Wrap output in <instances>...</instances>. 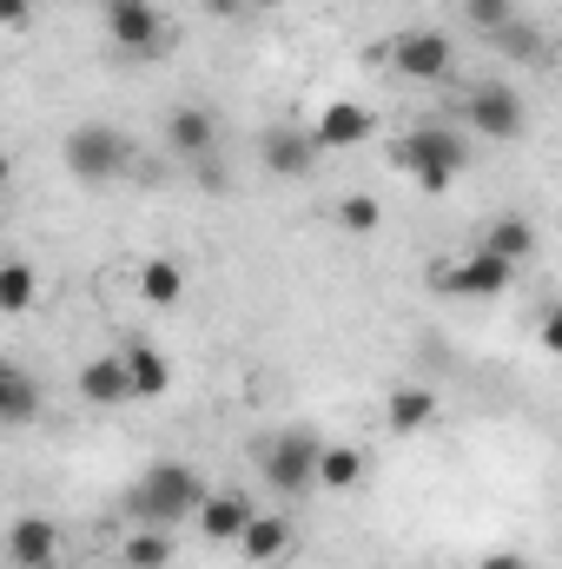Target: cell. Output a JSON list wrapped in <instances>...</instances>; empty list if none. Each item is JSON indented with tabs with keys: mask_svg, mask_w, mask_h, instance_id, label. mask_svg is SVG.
<instances>
[{
	"mask_svg": "<svg viewBox=\"0 0 562 569\" xmlns=\"http://www.w3.org/2000/svg\"><path fill=\"white\" fill-rule=\"evenodd\" d=\"M391 166L404 179H418L423 192H450V179L470 166V133L463 127H443V120H423V127L391 140Z\"/></svg>",
	"mask_w": 562,
	"mask_h": 569,
	"instance_id": "cell-1",
	"label": "cell"
},
{
	"mask_svg": "<svg viewBox=\"0 0 562 569\" xmlns=\"http://www.w3.org/2000/svg\"><path fill=\"white\" fill-rule=\"evenodd\" d=\"M199 497H205V477L192 463H172L165 457V463L140 470V483L127 490V517L133 523H152V530H172V523H192Z\"/></svg>",
	"mask_w": 562,
	"mask_h": 569,
	"instance_id": "cell-2",
	"label": "cell"
},
{
	"mask_svg": "<svg viewBox=\"0 0 562 569\" xmlns=\"http://www.w3.org/2000/svg\"><path fill=\"white\" fill-rule=\"evenodd\" d=\"M60 159H67V172L80 179V186H113L127 166H133V140L113 127V120H80L67 146H60Z\"/></svg>",
	"mask_w": 562,
	"mask_h": 569,
	"instance_id": "cell-3",
	"label": "cell"
},
{
	"mask_svg": "<svg viewBox=\"0 0 562 569\" xmlns=\"http://www.w3.org/2000/svg\"><path fill=\"white\" fill-rule=\"evenodd\" d=\"M456 127H463V133H476V140H523L530 107H523V93H516L510 80H483V87H470V100H463Z\"/></svg>",
	"mask_w": 562,
	"mask_h": 569,
	"instance_id": "cell-4",
	"label": "cell"
},
{
	"mask_svg": "<svg viewBox=\"0 0 562 569\" xmlns=\"http://www.w3.org/2000/svg\"><path fill=\"white\" fill-rule=\"evenodd\" d=\"M100 27L133 60H159L165 53V13L152 0H100Z\"/></svg>",
	"mask_w": 562,
	"mask_h": 569,
	"instance_id": "cell-5",
	"label": "cell"
},
{
	"mask_svg": "<svg viewBox=\"0 0 562 569\" xmlns=\"http://www.w3.org/2000/svg\"><path fill=\"white\" fill-rule=\"evenodd\" d=\"M318 443H324V437H311V430H279V437L259 443V470H265V483H272L279 497H304V490H311Z\"/></svg>",
	"mask_w": 562,
	"mask_h": 569,
	"instance_id": "cell-6",
	"label": "cell"
},
{
	"mask_svg": "<svg viewBox=\"0 0 562 569\" xmlns=\"http://www.w3.org/2000/svg\"><path fill=\"white\" fill-rule=\"evenodd\" d=\"M391 67H398L404 80H418V87H436V80H450L456 47H450L443 27H404V33L391 40Z\"/></svg>",
	"mask_w": 562,
	"mask_h": 569,
	"instance_id": "cell-7",
	"label": "cell"
},
{
	"mask_svg": "<svg viewBox=\"0 0 562 569\" xmlns=\"http://www.w3.org/2000/svg\"><path fill=\"white\" fill-rule=\"evenodd\" d=\"M516 284V266L510 259H496V252H463V259H450V266H436V291H450V298H503Z\"/></svg>",
	"mask_w": 562,
	"mask_h": 569,
	"instance_id": "cell-8",
	"label": "cell"
},
{
	"mask_svg": "<svg viewBox=\"0 0 562 569\" xmlns=\"http://www.w3.org/2000/svg\"><path fill=\"white\" fill-rule=\"evenodd\" d=\"M0 550H7V569H60L67 537H60V523H47V517H13Z\"/></svg>",
	"mask_w": 562,
	"mask_h": 569,
	"instance_id": "cell-9",
	"label": "cell"
},
{
	"mask_svg": "<svg viewBox=\"0 0 562 569\" xmlns=\"http://www.w3.org/2000/svg\"><path fill=\"white\" fill-rule=\"evenodd\" d=\"M304 133H311L318 152H351V146H364L371 133H378V113H371L364 100H331Z\"/></svg>",
	"mask_w": 562,
	"mask_h": 569,
	"instance_id": "cell-10",
	"label": "cell"
},
{
	"mask_svg": "<svg viewBox=\"0 0 562 569\" xmlns=\"http://www.w3.org/2000/svg\"><path fill=\"white\" fill-rule=\"evenodd\" d=\"M252 497L245 490H212L205 483V497H199V510H192V530L205 537V543H239V530L252 523Z\"/></svg>",
	"mask_w": 562,
	"mask_h": 569,
	"instance_id": "cell-11",
	"label": "cell"
},
{
	"mask_svg": "<svg viewBox=\"0 0 562 569\" xmlns=\"http://www.w3.org/2000/svg\"><path fill=\"white\" fill-rule=\"evenodd\" d=\"M291 550H298V530H291V517H279V510H252V523L239 530V557L259 563V569H279Z\"/></svg>",
	"mask_w": 562,
	"mask_h": 569,
	"instance_id": "cell-12",
	"label": "cell"
},
{
	"mask_svg": "<svg viewBox=\"0 0 562 569\" xmlns=\"http://www.w3.org/2000/svg\"><path fill=\"white\" fill-rule=\"evenodd\" d=\"M259 166L272 172V179H304L311 166H318V146H311V133L304 127H265L259 133Z\"/></svg>",
	"mask_w": 562,
	"mask_h": 569,
	"instance_id": "cell-13",
	"label": "cell"
},
{
	"mask_svg": "<svg viewBox=\"0 0 562 569\" xmlns=\"http://www.w3.org/2000/svg\"><path fill=\"white\" fill-rule=\"evenodd\" d=\"M73 385H80V398H87L93 411H120V405H133V391H127V365H120V351H100V358H87Z\"/></svg>",
	"mask_w": 562,
	"mask_h": 569,
	"instance_id": "cell-14",
	"label": "cell"
},
{
	"mask_svg": "<svg viewBox=\"0 0 562 569\" xmlns=\"http://www.w3.org/2000/svg\"><path fill=\"white\" fill-rule=\"evenodd\" d=\"M120 365H127V391L152 405V398H165L172 391V365H165V351H152L145 338H127L120 345Z\"/></svg>",
	"mask_w": 562,
	"mask_h": 569,
	"instance_id": "cell-15",
	"label": "cell"
},
{
	"mask_svg": "<svg viewBox=\"0 0 562 569\" xmlns=\"http://www.w3.org/2000/svg\"><path fill=\"white\" fill-rule=\"evenodd\" d=\"M165 146L192 166V159L219 152V120H212L205 107H172V113H165Z\"/></svg>",
	"mask_w": 562,
	"mask_h": 569,
	"instance_id": "cell-16",
	"label": "cell"
},
{
	"mask_svg": "<svg viewBox=\"0 0 562 569\" xmlns=\"http://www.w3.org/2000/svg\"><path fill=\"white\" fill-rule=\"evenodd\" d=\"M358 483H364V450H358V443H318L311 490H324V497H351Z\"/></svg>",
	"mask_w": 562,
	"mask_h": 569,
	"instance_id": "cell-17",
	"label": "cell"
},
{
	"mask_svg": "<svg viewBox=\"0 0 562 569\" xmlns=\"http://www.w3.org/2000/svg\"><path fill=\"white\" fill-rule=\"evenodd\" d=\"M384 425L398 430V437L430 430V425H436V391H430V385H398V391L384 398Z\"/></svg>",
	"mask_w": 562,
	"mask_h": 569,
	"instance_id": "cell-18",
	"label": "cell"
},
{
	"mask_svg": "<svg viewBox=\"0 0 562 569\" xmlns=\"http://www.w3.org/2000/svg\"><path fill=\"white\" fill-rule=\"evenodd\" d=\"M133 284H140L145 305H159V311H172L179 298H185V266L179 259H140V272H133Z\"/></svg>",
	"mask_w": 562,
	"mask_h": 569,
	"instance_id": "cell-19",
	"label": "cell"
},
{
	"mask_svg": "<svg viewBox=\"0 0 562 569\" xmlns=\"http://www.w3.org/2000/svg\"><path fill=\"white\" fill-rule=\"evenodd\" d=\"M476 246L496 252V259H510V266H523V259L536 252V226H530V219H490V232H483Z\"/></svg>",
	"mask_w": 562,
	"mask_h": 569,
	"instance_id": "cell-20",
	"label": "cell"
},
{
	"mask_svg": "<svg viewBox=\"0 0 562 569\" xmlns=\"http://www.w3.org/2000/svg\"><path fill=\"white\" fill-rule=\"evenodd\" d=\"M33 305H40V272H33L27 259H7V266H0V311H7V318H27Z\"/></svg>",
	"mask_w": 562,
	"mask_h": 569,
	"instance_id": "cell-21",
	"label": "cell"
},
{
	"mask_svg": "<svg viewBox=\"0 0 562 569\" xmlns=\"http://www.w3.org/2000/svg\"><path fill=\"white\" fill-rule=\"evenodd\" d=\"M120 563H127V569H165V563H172V530L133 523V530H127V543H120Z\"/></svg>",
	"mask_w": 562,
	"mask_h": 569,
	"instance_id": "cell-22",
	"label": "cell"
},
{
	"mask_svg": "<svg viewBox=\"0 0 562 569\" xmlns=\"http://www.w3.org/2000/svg\"><path fill=\"white\" fill-rule=\"evenodd\" d=\"M27 418H40V385L7 365L0 371V425H27Z\"/></svg>",
	"mask_w": 562,
	"mask_h": 569,
	"instance_id": "cell-23",
	"label": "cell"
},
{
	"mask_svg": "<svg viewBox=\"0 0 562 569\" xmlns=\"http://www.w3.org/2000/svg\"><path fill=\"white\" fill-rule=\"evenodd\" d=\"M338 226H344V232H351V239H371V232H378V226H384V206H378V199H371V192H351V199H344V206H338Z\"/></svg>",
	"mask_w": 562,
	"mask_h": 569,
	"instance_id": "cell-24",
	"label": "cell"
},
{
	"mask_svg": "<svg viewBox=\"0 0 562 569\" xmlns=\"http://www.w3.org/2000/svg\"><path fill=\"white\" fill-rule=\"evenodd\" d=\"M496 47H503V53H510L516 67H530V60H543V33H536L530 20H510V27L496 33Z\"/></svg>",
	"mask_w": 562,
	"mask_h": 569,
	"instance_id": "cell-25",
	"label": "cell"
},
{
	"mask_svg": "<svg viewBox=\"0 0 562 569\" xmlns=\"http://www.w3.org/2000/svg\"><path fill=\"white\" fill-rule=\"evenodd\" d=\"M463 20H470L476 33H490V40H496V33L516 20V0H463Z\"/></svg>",
	"mask_w": 562,
	"mask_h": 569,
	"instance_id": "cell-26",
	"label": "cell"
},
{
	"mask_svg": "<svg viewBox=\"0 0 562 569\" xmlns=\"http://www.w3.org/2000/svg\"><path fill=\"white\" fill-rule=\"evenodd\" d=\"M40 0H0V33H27Z\"/></svg>",
	"mask_w": 562,
	"mask_h": 569,
	"instance_id": "cell-27",
	"label": "cell"
},
{
	"mask_svg": "<svg viewBox=\"0 0 562 569\" xmlns=\"http://www.w3.org/2000/svg\"><path fill=\"white\" fill-rule=\"evenodd\" d=\"M192 179H199L205 192H225V166H219V152H205V159H192Z\"/></svg>",
	"mask_w": 562,
	"mask_h": 569,
	"instance_id": "cell-28",
	"label": "cell"
},
{
	"mask_svg": "<svg viewBox=\"0 0 562 569\" xmlns=\"http://www.w3.org/2000/svg\"><path fill=\"white\" fill-rule=\"evenodd\" d=\"M199 13H205V20H239L245 0H199Z\"/></svg>",
	"mask_w": 562,
	"mask_h": 569,
	"instance_id": "cell-29",
	"label": "cell"
},
{
	"mask_svg": "<svg viewBox=\"0 0 562 569\" xmlns=\"http://www.w3.org/2000/svg\"><path fill=\"white\" fill-rule=\"evenodd\" d=\"M476 569H530V563H523L516 550H490V557H483V563H476Z\"/></svg>",
	"mask_w": 562,
	"mask_h": 569,
	"instance_id": "cell-30",
	"label": "cell"
},
{
	"mask_svg": "<svg viewBox=\"0 0 562 569\" xmlns=\"http://www.w3.org/2000/svg\"><path fill=\"white\" fill-rule=\"evenodd\" d=\"M7 179H13V159H7V152H0V192H7Z\"/></svg>",
	"mask_w": 562,
	"mask_h": 569,
	"instance_id": "cell-31",
	"label": "cell"
},
{
	"mask_svg": "<svg viewBox=\"0 0 562 569\" xmlns=\"http://www.w3.org/2000/svg\"><path fill=\"white\" fill-rule=\"evenodd\" d=\"M245 7H272V0H245Z\"/></svg>",
	"mask_w": 562,
	"mask_h": 569,
	"instance_id": "cell-32",
	"label": "cell"
},
{
	"mask_svg": "<svg viewBox=\"0 0 562 569\" xmlns=\"http://www.w3.org/2000/svg\"><path fill=\"white\" fill-rule=\"evenodd\" d=\"M0 371H7V351H0Z\"/></svg>",
	"mask_w": 562,
	"mask_h": 569,
	"instance_id": "cell-33",
	"label": "cell"
}]
</instances>
